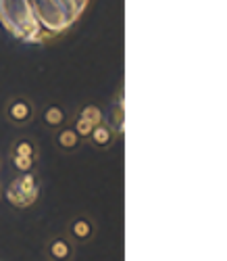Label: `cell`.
<instances>
[{
	"instance_id": "30bf717a",
	"label": "cell",
	"mask_w": 227,
	"mask_h": 261,
	"mask_svg": "<svg viewBox=\"0 0 227 261\" xmlns=\"http://www.w3.org/2000/svg\"><path fill=\"white\" fill-rule=\"evenodd\" d=\"M71 127L75 129V134L81 138V142H86L88 138H90V134H92V129H94V123L92 121H88L86 117H81L79 113L73 117V121H71Z\"/></svg>"
},
{
	"instance_id": "7a4b0ae2",
	"label": "cell",
	"mask_w": 227,
	"mask_h": 261,
	"mask_svg": "<svg viewBox=\"0 0 227 261\" xmlns=\"http://www.w3.org/2000/svg\"><path fill=\"white\" fill-rule=\"evenodd\" d=\"M38 194H40V180L34 171H27V173H21L19 178H15L9 184L7 201L19 209H25L38 201Z\"/></svg>"
},
{
	"instance_id": "4fadbf2b",
	"label": "cell",
	"mask_w": 227,
	"mask_h": 261,
	"mask_svg": "<svg viewBox=\"0 0 227 261\" xmlns=\"http://www.w3.org/2000/svg\"><path fill=\"white\" fill-rule=\"evenodd\" d=\"M0 192H3V188H0Z\"/></svg>"
},
{
	"instance_id": "52a82bcc",
	"label": "cell",
	"mask_w": 227,
	"mask_h": 261,
	"mask_svg": "<svg viewBox=\"0 0 227 261\" xmlns=\"http://www.w3.org/2000/svg\"><path fill=\"white\" fill-rule=\"evenodd\" d=\"M54 144L59 150H63V153H75V150L81 146V138L75 134V129L71 125H63L56 129L54 134Z\"/></svg>"
},
{
	"instance_id": "8992f818",
	"label": "cell",
	"mask_w": 227,
	"mask_h": 261,
	"mask_svg": "<svg viewBox=\"0 0 227 261\" xmlns=\"http://www.w3.org/2000/svg\"><path fill=\"white\" fill-rule=\"evenodd\" d=\"M115 138H117L115 127L102 121V123L94 125V129H92V134H90L88 142L92 144L94 148H98V150H106V148H110L112 144H115Z\"/></svg>"
},
{
	"instance_id": "8fae6325",
	"label": "cell",
	"mask_w": 227,
	"mask_h": 261,
	"mask_svg": "<svg viewBox=\"0 0 227 261\" xmlns=\"http://www.w3.org/2000/svg\"><path fill=\"white\" fill-rule=\"evenodd\" d=\"M77 113H79L81 117H86L88 121H92L94 125H98V123H102V121H104V113H102V109H100L98 105H92V102H90V105H83Z\"/></svg>"
},
{
	"instance_id": "7c38bea8",
	"label": "cell",
	"mask_w": 227,
	"mask_h": 261,
	"mask_svg": "<svg viewBox=\"0 0 227 261\" xmlns=\"http://www.w3.org/2000/svg\"><path fill=\"white\" fill-rule=\"evenodd\" d=\"M11 161H13L15 169H17L19 173L34 171V167H36V163H38V161H34V159H27V157H17V155H11Z\"/></svg>"
},
{
	"instance_id": "3957f363",
	"label": "cell",
	"mask_w": 227,
	"mask_h": 261,
	"mask_svg": "<svg viewBox=\"0 0 227 261\" xmlns=\"http://www.w3.org/2000/svg\"><path fill=\"white\" fill-rule=\"evenodd\" d=\"M5 117L15 127H25L36 119V105L27 96H13L5 105Z\"/></svg>"
},
{
	"instance_id": "5b68a950",
	"label": "cell",
	"mask_w": 227,
	"mask_h": 261,
	"mask_svg": "<svg viewBox=\"0 0 227 261\" xmlns=\"http://www.w3.org/2000/svg\"><path fill=\"white\" fill-rule=\"evenodd\" d=\"M75 247L77 245L67 234H54L46 243V257L48 261H73Z\"/></svg>"
},
{
	"instance_id": "ba28073f",
	"label": "cell",
	"mask_w": 227,
	"mask_h": 261,
	"mask_svg": "<svg viewBox=\"0 0 227 261\" xmlns=\"http://www.w3.org/2000/svg\"><path fill=\"white\" fill-rule=\"evenodd\" d=\"M11 155L27 157V159L38 161V159H40V146H38L36 138H32V136H19V138L11 144Z\"/></svg>"
},
{
	"instance_id": "277c9868",
	"label": "cell",
	"mask_w": 227,
	"mask_h": 261,
	"mask_svg": "<svg viewBox=\"0 0 227 261\" xmlns=\"http://www.w3.org/2000/svg\"><path fill=\"white\" fill-rule=\"evenodd\" d=\"M65 234L69 236L75 245H86L96 236V222L86 213L75 215L69 220V224H67Z\"/></svg>"
},
{
	"instance_id": "6da1fadb",
	"label": "cell",
	"mask_w": 227,
	"mask_h": 261,
	"mask_svg": "<svg viewBox=\"0 0 227 261\" xmlns=\"http://www.w3.org/2000/svg\"><path fill=\"white\" fill-rule=\"evenodd\" d=\"M0 19H5V25L15 19V25L9 30L13 36L23 40H40L42 30L30 0H0Z\"/></svg>"
},
{
	"instance_id": "9c48e42d",
	"label": "cell",
	"mask_w": 227,
	"mask_h": 261,
	"mask_svg": "<svg viewBox=\"0 0 227 261\" xmlns=\"http://www.w3.org/2000/svg\"><path fill=\"white\" fill-rule=\"evenodd\" d=\"M42 119H44V125H46V127L59 129V127H63L67 123V111H65L61 105L52 102V105H48L46 109H44Z\"/></svg>"
}]
</instances>
